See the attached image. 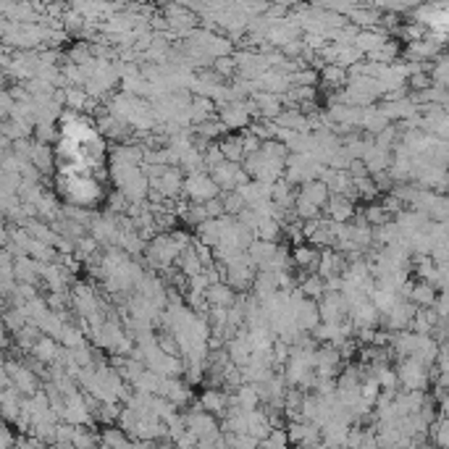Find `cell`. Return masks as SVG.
<instances>
[{
	"instance_id": "19",
	"label": "cell",
	"mask_w": 449,
	"mask_h": 449,
	"mask_svg": "<svg viewBox=\"0 0 449 449\" xmlns=\"http://www.w3.org/2000/svg\"><path fill=\"white\" fill-rule=\"evenodd\" d=\"M213 74L218 76L221 82H223V79H229V76H234V74H237V66H234L231 56H226V58H216V61H213Z\"/></svg>"
},
{
	"instance_id": "15",
	"label": "cell",
	"mask_w": 449,
	"mask_h": 449,
	"mask_svg": "<svg viewBox=\"0 0 449 449\" xmlns=\"http://www.w3.org/2000/svg\"><path fill=\"white\" fill-rule=\"evenodd\" d=\"M216 145H218L221 156H223L226 163L239 166V161H245V150H242V139H239V134H226V137L218 139Z\"/></svg>"
},
{
	"instance_id": "5",
	"label": "cell",
	"mask_w": 449,
	"mask_h": 449,
	"mask_svg": "<svg viewBox=\"0 0 449 449\" xmlns=\"http://www.w3.org/2000/svg\"><path fill=\"white\" fill-rule=\"evenodd\" d=\"M318 318L321 323H342L347 318V303L342 294L326 292L318 300Z\"/></svg>"
},
{
	"instance_id": "12",
	"label": "cell",
	"mask_w": 449,
	"mask_h": 449,
	"mask_svg": "<svg viewBox=\"0 0 449 449\" xmlns=\"http://www.w3.org/2000/svg\"><path fill=\"white\" fill-rule=\"evenodd\" d=\"M205 303L208 308H231L237 303V292L229 284H213L205 289Z\"/></svg>"
},
{
	"instance_id": "20",
	"label": "cell",
	"mask_w": 449,
	"mask_h": 449,
	"mask_svg": "<svg viewBox=\"0 0 449 449\" xmlns=\"http://www.w3.org/2000/svg\"><path fill=\"white\" fill-rule=\"evenodd\" d=\"M263 449H292L289 447V439H286V431L284 428H276V431L268 433V439L261 441Z\"/></svg>"
},
{
	"instance_id": "16",
	"label": "cell",
	"mask_w": 449,
	"mask_h": 449,
	"mask_svg": "<svg viewBox=\"0 0 449 449\" xmlns=\"http://www.w3.org/2000/svg\"><path fill=\"white\" fill-rule=\"evenodd\" d=\"M100 444H103V447H108V449H129L131 439L121 431V428L108 425V428H103V431H100Z\"/></svg>"
},
{
	"instance_id": "10",
	"label": "cell",
	"mask_w": 449,
	"mask_h": 449,
	"mask_svg": "<svg viewBox=\"0 0 449 449\" xmlns=\"http://www.w3.org/2000/svg\"><path fill=\"white\" fill-rule=\"evenodd\" d=\"M436 294L439 292H436L431 284H425V281H410L405 303L415 305L418 311H423V308H433V303H436Z\"/></svg>"
},
{
	"instance_id": "8",
	"label": "cell",
	"mask_w": 449,
	"mask_h": 449,
	"mask_svg": "<svg viewBox=\"0 0 449 449\" xmlns=\"http://www.w3.org/2000/svg\"><path fill=\"white\" fill-rule=\"evenodd\" d=\"M318 258H321V250L311 245H297L292 247V253H289V261H292V268L300 271V276L303 273H316L318 268Z\"/></svg>"
},
{
	"instance_id": "18",
	"label": "cell",
	"mask_w": 449,
	"mask_h": 449,
	"mask_svg": "<svg viewBox=\"0 0 449 449\" xmlns=\"http://www.w3.org/2000/svg\"><path fill=\"white\" fill-rule=\"evenodd\" d=\"M425 439L436 441V449H447L449 444V436H447V418L444 415H436L431 425H428V433H425Z\"/></svg>"
},
{
	"instance_id": "23",
	"label": "cell",
	"mask_w": 449,
	"mask_h": 449,
	"mask_svg": "<svg viewBox=\"0 0 449 449\" xmlns=\"http://www.w3.org/2000/svg\"><path fill=\"white\" fill-rule=\"evenodd\" d=\"M292 449H303V447H292Z\"/></svg>"
},
{
	"instance_id": "2",
	"label": "cell",
	"mask_w": 449,
	"mask_h": 449,
	"mask_svg": "<svg viewBox=\"0 0 449 449\" xmlns=\"http://www.w3.org/2000/svg\"><path fill=\"white\" fill-rule=\"evenodd\" d=\"M397 381H400L402 392H431V376H428V368L415 363L413 358L400 360V365L394 368Z\"/></svg>"
},
{
	"instance_id": "11",
	"label": "cell",
	"mask_w": 449,
	"mask_h": 449,
	"mask_svg": "<svg viewBox=\"0 0 449 449\" xmlns=\"http://www.w3.org/2000/svg\"><path fill=\"white\" fill-rule=\"evenodd\" d=\"M297 292L303 294L305 300L318 303L321 297L326 294V281L318 273H303V276H297Z\"/></svg>"
},
{
	"instance_id": "4",
	"label": "cell",
	"mask_w": 449,
	"mask_h": 449,
	"mask_svg": "<svg viewBox=\"0 0 449 449\" xmlns=\"http://www.w3.org/2000/svg\"><path fill=\"white\" fill-rule=\"evenodd\" d=\"M208 176H211L213 184L218 187L221 195H223V192H234V189H239L242 184H247V181H250V179H247V173L242 171L237 163H226V161H223V163H218L216 168H211V171H208Z\"/></svg>"
},
{
	"instance_id": "13",
	"label": "cell",
	"mask_w": 449,
	"mask_h": 449,
	"mask_svg": "<svg viewBox=\"0 0 449 449\" xmlns=\"http://www.w3.org/2000/svg\"><path fill=\"white\" fill-rule=\"evenodd\" d=\"M297 197H303L305 203H311V205H316L318 211H323V205H326V200H328V189L323 181L313 179V181H305L303 187L297 189Z\"/></svg>"
},
{
	"instance_id": "22",
	"label": "cell",
	"mask_w": 449,
	"mask_h": 449,
	"mask_svg": "<svg viewBox=\"0 0 449 449\" xmlns=\"http://www.w3.org/2000/svg\"><path fill=\"white\" fill-rule=\"evenodd\" d=\"M11 449H48L42 441H37V439H32V436H24V439H16L14 441V447Z\"/></svg>"
},
{
	"instance_id": "7",
	"label": "cell",
	"mask_w": 449,
	"mask_h": 449,
	"mask_svg": "<svg viewBox=\"0 0 449 449\" xmlns=\"http://www.w3.org/2000/svg\"><path fill=\"white\" fill-rule=\"evenodd\" d=\"M197 408L208 413L211 418H223V413L229 410V392L223 389H205L197 400Z\"/></svg>"
},
{
	"instance_id": "6",
	"label": "cell",
	"mask_w": 449,
	"mask_h": 449,
	"mask_svg": "<svg viewBox=\"0 0 449 449\" xmlns=\"http://www.w3.org/2000/svg\"><path fill=\"white\" fill-rule=\"evenodd\" d=\"M355 213H358L355 203H350V200H344V197L339 195H328L321 216H326L331 223H350V221L355 218Z\"/></svg>"
},
{
	"instance_id": "9",
	"label": "cell",
	"mask_w": 449,
	"mask_h": 449,
	"mask_svg": "<svg viewBox=\"0 0 449 449\" xmlns=\"http://www.w3.org/2000/svg\"><path fill=\"white\" fill-rule=\"evenodd\" d=\"M61 352H64V347H58L56 339H50V336H40V339L34 342L32 350H29V355L34 358L37 365H56L58 360H61Z\"/></svg>"
},
{
	"instance_id": "3",
	"label": "cell",
	"mask_w": 449,
	"mask_h": 449,
	"mask_svg": "<svg viewBox=\"0 0 449 449\" xmlns=\"http://www.w3.org/2000/svg\"><path fill=\"white\" fill-rule=\"evenodd\" d=\"M184 197H187L189 203H197V205H205L208 200H216L221 197L218 187L213 184V179L208 176V171H200V173H189L187 179H184V187H181Z\"/></svg>"
},
{
	"instance_id": "17",
	"label": "cell",
	"mask_w": 449,
	"mask_h": 449,
	"mask_svg": "<svg viewBox=\"0 0 449 449\" xmlns=\"http://www.w3.org/2000/svg\"><path fill=\"white\" fill-rule=\"evenodd\" d=\"M100 447V433L95 428H74L71 449H98Z\"/></svg>"
},
{
	"instance_id": "21",
	"label": "cell",
	"mask_w": 449,
	"mask_h": 449,
	"mask_svg": "<svg viewBox=\"0 0 449 449\" xmlns=\"http://www.w3.org/2000/svg\"><path fill=\"white\" fill-rule=\"evenodd\" d=\"M14 441H16V436H14V431H11V423L0 420V449H11L14 447Z\"/></svg>"
},
{
	"instance_id": "14",
	"label": "cell",
	"mask_w": 449,
	"mask_h": 449,
	"mask_svg": "<svg viewBox=\"0 0 449 449\" xmlns=\"http://www.w3.org/2000/svg\"><path fill=\"white\" fill-rule=\"evenodd\" d=\"M11 268H14V278H16L19 284H29L32 286L40 276V263H34L32 258H26L21 255L16 263H11Z\"/></svg>"
},
{
	"instance_id": "1",
	"label": "cell",
	"mask_w": 449,
	"mask_h": 449,
	"mask_svg": "<svg viewBox=\"0 0 449 449\" xmlns=\"http://www.w3.org/2000/svg\"><path fill=\"white\" fill-rule=\"evenodd\" d=\"M216 111H218V121L223 123L226 131L247 129L253 123V118H258V108H255L253 100H231V103L216 108Z\"/></svg>"
}]
</instances>
